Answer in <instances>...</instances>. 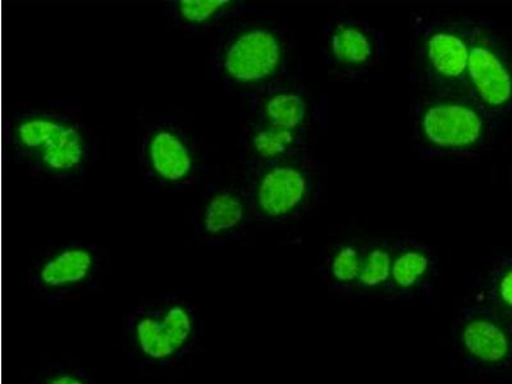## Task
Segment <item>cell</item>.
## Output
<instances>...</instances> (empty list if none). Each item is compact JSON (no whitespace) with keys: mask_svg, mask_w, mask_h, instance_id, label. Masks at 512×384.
<instances>
[{"mask_svg":"<svg viewBox=\"0 0 512 384\" xmlns=\"http://www.w3.org/2000/svg\"><path fill=\"white\" fill-rule=\"evenodd\" d=\"M4 139L12 162L39 180L81 182L99 159L98 137L71 105L12 107Z\"/></svg>","mask_w":512,"mask_h":384,"instance_id":"6da1fadb","label":"cell"},{"mask_svg":"<svg viewBox=\"0 0 512 384\" xmlns=\"http://www.w3.org/2000/svg\"><path fill=\"white\" fill-rule=\"evenodd\" d=\"M204 329L195 306L164 295L137 306L122 336V358L137 373H154L181 364L196 354Z\"/></svg>","mask_w":512,"mask_h":384,"instance_id":"7a4b0ae2","label":"cell"},{"mask_svg":"<svg viewBox=\"0 0 512 384\" xmlns=\"http://www.w3.org/2000/svg\"><path fill=\"white\" fill-rule=\"evenodd\" d=\"M137 164L149 184L185 191L203 181V146L191 123L172 113L144 116L137 127Z\"/></svg>","mask_w":512,"mask_h":384,"instance_id":"3957f363","label":"cell"},{"mask_svg":"<svg viewBox=\"0 0 512 384\" xmlns=\"http://www.w3.org/2000/svg\"><path fill=\"white\" fill-rule=\"evenodd\" d=\"M474 18L415 17L414 89L420 95H469L468 64Z\"/></svg>","mask_w":512,"mask_h":384,"instance_id":"277c9868","label":"cell"},{"mask_svg":"<svg viewBox=\"0 0 512 384\" xmlns=\"http://www.w3.org/2000/svg\"><path fill=\"white\" fill-rule=\"evenodd\" d=\"M286 45L278 27L237 24L219 35L210 48L213 76L227 88L250 96L286 76Z\"/></svg>","mask_w":512,"mask_h":384,"instance_id":"5b68a950","label":"cell"},{"mask_svg":"<svg viewBox=\"0 0 512 384\" xmlns=\"http://www.w3.org/2000/svg\"><path fill=\"white\" fill-rule=\"evenodd\" d=\"M414 137L424 158H465L489 148L498 122L469 95H420Z\"/></svg>","mask_w":512,"mask_h":384,"instance_id":"8992f818","label":"cell"},{"mask_svg":"<svg viewBox=\"0 0 512 384\" xmlns=\"http://www.w3.org/2000/svg\"><path fill=\"white\" fill-rule=\"evenodd\" d=\"M105 253L99 246L70 241L44 251L31 263L27 287L47 308L102 283Z\"/></svg>","mask_w":512,"mask_h":384,"instance_id":"52a82bcc","label":"cell"},{"mask_svg":"<svg viewBox=\"0 0 512 384\" xmlns=\"http://www.w3.org/2000/svg\"><path fill=\"white\" fill-rule=\"evenodd\" d=\"M248 198L253 216L280 223L299 216L317 199L312 169L301 154L277 162L249 166Z\"/></svg>","mask_w":512,"mask_h":384,"instance_id":"ba28073f","label":"cell"},{"mask_svg":"<svg viewBox=\"0 0 512 384\" xmlns=\"http://www.w3.org/2000/svg\"><path fill=\"white\" fill-rule=\"evenodd\" d=\"M452 340L466 372L501 376L512 370V323L487 306L468 303L452 324Z\"/></svg>","mask_w":512,"mask_h":384,"instance_id":"9c48e42d","label":"cell"},{"mask_svg":"<svg viewBox=\"0 0 512 384\" xmlns=\"http://www.w3.org/2000/svg\"><path fill=\"white\" fill-rule=\"evenodd\" d=\"M468 94L491 120L512 113V50L491 26L474 20Z\"/></svg>","mask_w":512,"mask_h":384,"instance_id":"30bf717a","label":"cell"},{"mask_svg":"<svg viewBox=\"0 0 512 384\" xmlns=\"http://www.w3.org/2000/svg\"><path fill=\"white\" fill-rule=\"evenodd\" d=\"M251 212L245 190L233 185L209 186L195 210V230L208 248H228L245 239Z\"/></svg>","mask_w":512,"mask_h":384,"instance_id":"8fae6325","label":"cell"},{"mask_svg":"<svg viewBox=\"0 0 512 384\" xmlns=\"http://www.w3.org/2000/svg\"><path fill=\"white\" fill-rule=\"evenodd\" d=\"M438 277V258L431 245L405 241L393 246L390 281L384 296L395 301L428 299Z\"/></svg>","mask_w":512,"mask_h":384,"instance_id":"7c38bea8","label":"cell"},{"mask_svg":"<svg viewBox=\"0 0 512 384\" xmlns=\"http://www.w3.org/2000/svg\"><path fill=\"white\" fill-rule=\"evenodd\" d=\"M260 9L242 0H175L164 8V20L191 35L219 36Z\"/></svg>","mask_w":512,"mask_h":384,"instance_id":"4fadbf2b","label":"cell"},{"mask_svg":"<svg viewBox=\"0 0 512 384\" xmlns=\"http://www.w3.org/2000/svg\"><path fill=\"white\" fill-rule=\"evenodd\" d=\"M250 107L256 112V122L305 132L308 130L310 107L308 99L285 81L248 96Z\"/></svg>","mask_w":512,"mask_h":384,"instance_id":"5bb4252c","label":"cell"},{"mask_svg":"<svg viewBox=\"0 0 512 384\" xmlns=\"http://www.w3.org/2000/svg\"><path fill=\"white\" fill-rule=\"evenodd\" d=\"M328 48L338 66L368 67L381 56L382 36L367 22L345 18L332 27Z\"/></svg>","mask_w":512,"mask_h":384,"instance_id":"9a60e30c","label":"cell"},{"mask_svg":"<svg viewBox=\"0 0 512 384\" xmlns=\"http://www.w3.org/2000/svg\"><path fill=\"white\" fill-rule=\"evenodd\" d=\"M468 303L487 306L512 323V249L501 251L473 272Z\"/></svg>","mask_w":512,"mask_h":384,"instance_id":"2e32d148","label":"cell"},{"mask_svg":"<svg viewBox=\"0 0 512 384\" xmlns=\"http://www.w3.org/2000/svg\"><path fill=\"white\" fill-rule=\"evenodd\" d=\"M305 132L285 130V128L255 122L246 135V148L249 166L277 162L300 154Z\"/></svg>","mask_w":512,"mask_h":384,"instance_id":"e0dca14e","label":"cell"},{"mask_svg":"<svg viewBox=\"0 0 512 384\" xmlns=\"http://www.w3.org/2000/svg\"><path fill=\"white\" fill-rule=\"evenodd\" d=\"M364 242L345 241L329 251L324 262V272L331 291L347 299H355L361 265H363Z\"/></svg>","mask_w":512,"mask_h":384,"instance_id":"ac0fdd59","label":"cell"},{"mask_svg":"<svg viewBox=\"0 0 512 384\" xmlns=\"http://www.w3.org/2000/svg\"><path fill=\"white\" fill-rule=\"evenodd\" d=\"M392 256L393 246L386 241H374L365 245L355 299L386 294L388 281H390Z\"/></svg>","mask_w":512,"mask_h":384,"instance_id":"d6986e66","label":"cell"},{"mask_svg":"<svg viewBox=\"0 0 512 384\" xmlns=\"http://www.w3.org/2000/svg\"><path fill=\"white\" fill-rule=\"evenodd\" d=\"M29 384H99L93 374L80 365L63 360H49L36 370Z\"/></svg>","mask_w":512,"mask_h":384,"instance_id":"ffe728a7","label":"cell"},{"mask_svg":"<svg viewBox=\"0 0 512 384\" xmlns=\"http://www.w3.org/2000/svg\"><path fill=\"white\" fill-rule=\"evenodd\" d=\"M510 192H511V198H512V166L510 171Z\"/></svg>","mask_w":512,"mask_h":384,"instance_id":"44dd1931","label":"cell"}]
</instances>
